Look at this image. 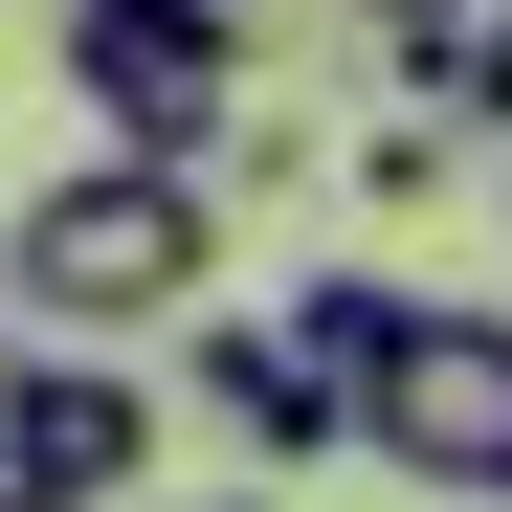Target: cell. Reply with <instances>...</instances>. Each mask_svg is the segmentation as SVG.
Returning a JSON list of instances; mask_svg holds the SVG:
<instances>
[{"label": "cell", "mask_w": 512, "mask_h": 512, "mask_svg": "<svg viewBox=\"0 0 512 512\" xmlns=\"http://www.w3.org/2000/svg\"><path fill=\"white\" fill-rule=\"evenodd\" d=\"M201 268H223V179L201 156H67L0 223V312L23 334H179Z\"/></svg>", "instance_id": "cell-1"}, {"label": "cell", "mask_w": 512, "mask_h": 512, "mask_svg": "<svg viewBox=\"0 0 512 512\" xmlns=\"http://www.w3.org/2000/svg\"><path fill=\"white\" fill-rule=\"evenodd\" d=\"M357 446L401 490H512V312L490 290H401L379 379H357Z\"/></svg>", "instance_id": "cell-2"}, {"label": "cell", "mask_w": 512, "mask_h": 512, "mask_svg": "<svg viewBox=\"0 0 512 512\" xmlns=\"http://www.w3.org/2000/svg\"><path fill=\"white\" fill-rule=\"evenodd\" d=\"M67 90H90V156H223L245 134V23L223 0H67Z\"/></svg>", "instance_id": "cell-3"}, {"label": "cell", "mask_w": 512, "mask_h": 512, "mask_svg": "<svg viewBox=\"0 0 512 512\" xmlns=\"http://www.w3.org/2000/svg\"><path fill=\"white\" fill-rule=\"evenodd\" d=\"M134 490H156V379H112V357L0 379V512H134Z\"/></svg>", "instance_id": "cell-4"}, {"label": "cell", "mask_w": 512, "mask_h": 512, "mask_svg": "<svg viewBox=\"0 0 512 512\" xmlns=\"http://www.w3.org/2000/svg\"><path fill=\"white\" fill-rule=\"evenodd\" d=\"M179 334H201L179 379H201V401H223V423H245V446H268V468H312V446H357V401H334V379L290 357L268 312H179Z\"/></svg>", "instance_id": "cell-5"}, {"label": "cell", "mask_w": 512, "mask_h": 512, "mask_svg": "<svg viewBox=\"0 0 512 512\" xmlns=\"http://www.w3.org/2000/svg\"><path fill=\"white\" fill-rule=\"evenodd\" d=\"M268 334H290V357H312L334 401H357V379H379V334H401V268H312V290H290Z\"/></svg>", "instance_id": "cell-6"}, {"label": "cell", "mask_w": 512, "mask_h": 512, "mask_svg": "<svg viewBox=\"0 0 512 512\" xmlns=\"http://www.w3.org/2000/svg\"><path fill=\"white\" fill-rule=\"evenodd\" d=\"M446 179H468V112H379L357 134V201H446Z\"/></svg>", "instance_id": "cell-7"}, {"label": "cell", "mask_w": 512, "mask_h": 512, "mask_svg": "<svg viewBox=\"0 0 512 512\" xmlns=\"http://www.w3.org/2000/svg\"><path fill=\"white\" fill-rule=\"evenodd\" d=\"M334 23H379V45H401V112H423V90H446V45L490 23V0H334Z\"/></svg>", "instance_id": "cell-8"}, {"label": "cell", "mask_w": 512, "mask_h": 512, "mask_svg": "<svg viewBox=\"0 0 512 512\" xmlns=\"http://www.w3.org/2000/svg\"><path fill=\"white\" fill-rule=\"evenodd\" d=\"M423 112H468V134H512V0H490V23L446 45V90H423Z\"/></svg>", "instance_id": "cell-9"}, {"label": "cell", "mask_w": 512, "mask_h": 512, "mask_svg": "<svg viewBox=\"0 0 512 512\" xmlns=\"http://www.w3.org/2000/svg\"><path fill=\"white\" fill-rule=\"evenodd\" d=\"M201 512H290V490H201Z\"/></svg>", "instance_id": "cell-10"}, {"label": "cell", "mask_w": 512, "mask_h": 512, "mask_svg": "<svg viewBox=\"0 0 512 512\" xmlns=\"http://www.w3.org/2000/svg\"><path fill=\"white\" fill-rule=\"evenodd\" d=\"M0 379H23V312H0Z\"/></svg>", "instance_id": "cell-11"}, {"label": "cell", "mask_w": 512, "mask_h": 512, "mask_svg": "<svg viewBox=\"0 0 512 512\" xmlns=\"http://www.w3.org/2000/svg\"><path fill=\"white\" fill-rule=\"evenodd\" d=\"M223 23H245V0H223Z\"/></svg>", "instance_id": "cell-12"}, {"label": "cell", "mask_w": 512, "mask_h": 512, "mask_svg": "<svg viewBox=\"0 0 512 512\" xmlns=\"http://www.w3.org/2000/svg\"><path fill=\"white\" fill-rule=\"evenodd\" d=\"M490 512H512V490H490Z\"/></svg>", "instance_id": "cell-13"}]
</instances>
